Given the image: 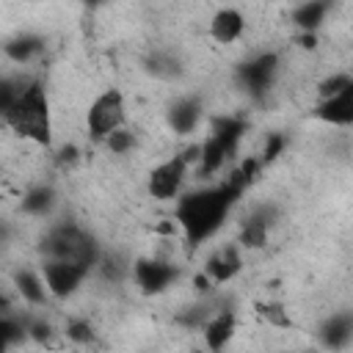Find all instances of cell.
<instances>
[{"instance_id":"6da1fadb","label":"cell","mask_w":353,"mask_h":353,"mask_svg":"<svg viewBox=\"0 0 353 353\" xmlns=\"http://www.w3.org/2000/svg\"><path fill=\"white\" fill-rule=\"evenodd\" d=\"M240 199H243V190L237 185H232L229 179H223L218 185H204L199 190L179 193L174 199L176 201L174 221L182 229L188 248H199L212 234H218Z\"/></svg>"},{"instance_id":"7a4b0ae2","label":"cell","mask_w":353,"mask_h":353,"mask_svg":"<svg viewBox=\"0 0 353 353\" xmlns=\"http://www.w3.org/2000/svg\"><path fill=\"white\" fill-rule=\"evenodd\" d=\"M11 132L19 138H28L39 146L52 143V116H50V97L44 91L41 80H28L22 97L14 102V108L0 119Z\"/></svg>"},{"instance_id":"3957f363","label":"cell","mask_w":353,"mask_h":353,"mask_svg":"<svg viewBox=\"0 0 353 353\" xmlns=\"http://www.w3.org/2000/svg\"><path fill=\"white\" fill-rule=\"evenodd\" d=\"M245 130H248V121L243 116H218V119H212L207 135L199 143V163H196L199 174L201 176L218 174L237 154V146H240Z\"/></svg>"},{"instance_id":"277c9868","label":"cell","mask_w":353,"mask_h":353,"mask_svg":"<svg viewBox=\"0 0 353 353\" xmlns=\"http://www.w3.org/2000/svg\"><path fill=\"white\" fill-rule=\"evenodd\" d=\"M39 251H41V259H77V262H88V265H97V259L102 254L94 234H88L74 221L52 223L41 234Z\"/></svg>"},{"instance_id":"5b68a950","label":"cell","mask_w":353,"mask_h":353,"mask_svg":"<svg viewBox=\"0 0 353 353\" xmlns=\"http://www.w3.org/2000/svg\"><path fill=\"white\" fill-rule=\"evenodd\" d=\"M199 163V143H190L185 152L171 154L168 160L157 163L146 176V193L154 201H171L182 193L190 165Z\"/></svg>"},{"instance_id":"8992f818","label":"cell","mask_w":353,"mask_h":353,"mask_svg":"<svg viewBox=\"0 0 353 353\" xmlns=\"http://www.w3.org/2000/svg\"><path fill=\"white\" fill-rule=\"evenodd\" d=\"M127 127V105H124V94L119 88H105L99 91L88 110H85V130H88V138L94 143H105L110 132Z\"/></svg>"},{"instance_id":"52a82bcc","label":"cell","mask_w":353,"mask_h":353,"mask_svg":"<svg viewBox=\"0 0 353 353\" xmlns=\"http://www.w3.org/2000/svg\"><path fill=\"white\" fill-rule=\"evenodd\" d=\"M279 69H281V55L273 50H265V52H256L234 66V83L248 99L259 102L273 88Z\"/></svg>"},{"instance_id":"ba28073f","label":"cell","mask_w":353,"mask_h":353,"mask_svg":"<svg viewBox=\"0 0 353 353\" xmlns=\"http://www.w3.org/2000/svg\"><path fill=\"white\" fill-rule=\"evenodd\" d=\"M91 270H94V265L77 262V259H41V265H39L41 281H44L50 298H55V301L72 298L83 287V281L91 276Z\"/></svg>"},{"instance_id":"9c48e42d","label":"cell","mask_w":353,"mask_h":353,"mask_svg":"<svg viewBox=\"0 0 353 353\" xmlns=\"http://www.w3.org/2000/svg\"><path fill=\"white\" fill-rule=\"evenodd\" d=\"M130 276L143 295H163L182 279V268L157 256H138L130 262Z\"/></svg>"},{"instance_id":"30bf717a","label":"cell","mask_w":353,"mask_h":353,"mask_svg":"<svg viewBox=\"0 0 353 353\" xmlns=\"http://www.w3.org/2000/svg\"><path fill=\"white\" fill-rule=\"evenodd\" d=\"M279 221V207L276 204H259L254 207L245 221L240 223V234H237V245L240 248H248V251H256V248H265L273 226Z\"/></svg>"},{"instance_id":"8fae6325","label":"cell","mask_w":353,"mask_h":353,"mask_svg":"<svg viewBox=\"0 0 353 353\" xmlns=\"http://www.w3.org/2000/svg\"><path fill=\"white\" fill-rule=\"evenodd\" d=\"M317 342L325 353H345L353 342V314L347 309L328 314L317 325Z\"/></svg>"},{"instance_id":"7c38bea8","label":"cell","mask_w":353,"mask_h":353,"mask_svg":"<svg viewBox=\"0 0 353 353\" xmlns=\"http://www.w3.org/2000/svg\"><path fill=\"white\" fill-rule=\"evenodd\" d=\"M204 116V99L199 94H182L176 97L165 110V124L176 135H190Z\"/></svg>"},{"instance_id":"4fadbf2b","label":"cell","mask_w":353,"mask_h":353,"mask_svg":"<svg viewBox=\"0 0 353 353\" xmlns=\"http://www.w3.org/2000/svg\"><path fill=\"white\" fill-rule=\"evenodd\" d=\"M237 334V312L232 306L226 309H215L207 323L201 325V339H204V350L207 353H221Z\"/></svg>"},{"instance_id":"5bb4252c","label":"cell","mask_w":353,"mask_h":353,"mask_svg":"<svg viewBox=\"0 0 353 353\" xmlns=\"http://www.w3.org/2000/svg\"><path fill=\"white\" fill-rule=\"evenodd\" d=\"M243 270V254L237 243H226L223 248H215L204 262V276L210 284H229Z\"/></svg>"},{"instance_id":"9a60e30c","label":"cell","mask_w":353,"mask_h":353,"mask_svg":"<svg viewBox=\"0 0 353 353\" xmlns=\"http://www.w3.org/2000/svg\"><path fill=\"white\" fill-rule=\"evenodd\" d=\"M312 116L323 124H331V127H350L353 124V85L336 97L317 99Z\"/></svg>"},{"instance_id":"2e32d148","label":"cell","mask_w":353,"mask_h":353,"mask_svg":"<svg viewBox=\"0 0 353 353\" xmlns=\"http://www.w3.org/2000/svg\"><path fill=\"white\" fill-rule=\"evenodd\" d=\"M245 33V17L234 6H223L210 17V39L215 44H234Z\"/></svg>"},{"instance_id":"e0dca14e","label":"cell","mask_w":353,"mask_h":353,"mask_svg":"<svg viewBox=\"0 0 353 353\" xmlns=\"http://www.w3.org/2000/svg\"><path fill=\"white\" fill-rule=\"evenodd\" d=\"M44 47H47V41L41 33H17L3 44V55L11 63L25 66V63H33L44 52Z\"/></svg>"},{"instance_id":"ac0fdd59","label":"cell","mask_w":353,"mask_h":353,"mask_svg":"<svg viewBox=\"0 0 353 353\" xmlns=\"http://www.w3.org/2000/svg\"><path fill=\"white\" fill-rule=\"evenodd\" d=\"M141 66H143V72L152 74L154 80H165V83L179 80V77L185 74L182 61H179L174 52H168V50H149V52L141 58Z\"/></svg>"},{"instance_id":"d6986e66","label":"cell","mask_w":353,"mask_h":353,"mask_svg":"<svg viewBox=\"0 0 353 353\" xmlns=\"http://www.w3.org/2000/svg\"><path fill=\"white\" fill-rule=\"evenodd\" d=\"M331 8H334L331 0H306V3H298L290 11V19L301 33H317Z\"/></svg>"},{"instance_id":"ffe728a7","label":"cell","mask_w":353,"mask_h":353,"mask_svg":"<svg viewBox=\"0 0 353 353\" xmlns=\"http://www.w3.org/2000/svg\"><path fill=\"white\" fill-rule=\"evenodd\" d=\"M55 204H58L55 188L47 185V182H41V185H33V188L22 196L19 210H22L25 215H33V218H47V215L55 210Z\"/></svg>"},{"instance_id":"44dd1931","label":"cell","mask_w":353,"mask_h":353,"mask_svg":"<svg viewBox=\"0 0 353 353\" xmlns=\"http://www.w3.org/2000/svg\"><path fill=\"white\" fill-rule=\"evenodd\" d=\"M14 287L17 292L22 295V301H28L30 306H44L50 301V292L41 281V273L39 270H30V268H19L14 273Z\"/></svg>"},{"instance_id":"7402d4cb","label":"cell","mask_w":353,"mask_h":353,"mask_svg":"<svg viewBox=\"0 0 353 353\" xmlns=\"http://www.w3.org/2000/svg\"><path fill=\"white\" fill-rule=\"evenodd\" d=\"M25 339H28L25 320H19L14 314H0V353H8L11 347H17Z\"/></svg>"},{"instance_id":"603a6c76","label":"cell","mask_w":353,"mask_h":353,"mask_svg":"<svg viewBox=\"0 0 353 353\" xmlns=\"http://www.w3.org/2000/svg\"><path fill=\"white\" fill-rule=\"evenodd\" d=\"M28 85V77H19V74H3L0 77V119L14 108V102L22 97Z\"/></svg>"},{"instance_id":"cb8c5ba5","label":"cell","mask_w":353,"mask_h":353,"mask_svg":"<svg viewBox=\"0 0 353 353\" xmlns=\"http://www.w3.org/2000/svg\"><path fill=\"white\" fill-rule=\"evenodd\" d=\"M350 85H353V74H350V72H334V74H328V77H323V80L317 83V97H320V99H328V97L342 94V91L350 88Z\"/></svg>"},{"instance_id":"d4e9b609","label":"cell","mask_w":353,"mask_h":353,"mask_svg":"<svg viewBox=\"0 0 353 353\" xmlns=\"http://www.w3.org/2000/svg\"><path fill=\"white\" fill-rule=\"evenodd\" d=\"M63 334H66V339H72L74 345H91V342L97 339L94 325H91L88 320H83V317H69L66 325H63Z\"/></svg>"},{"instance_id":"484cf974","label":"cell","mask_w":353,"mask_h":353,"mask_svg":"<svg viewBox=\"0 0 353 353\" xmlns=\"http://www.w3.org/2000/svg\"><path fill=\"white\" fill-rule=\"evenodd\" d=\"M94 268H99V273L105 279H110V281H119V279H124L130 273V265L124 259H119L116 254H99V259H97Z\"/></svg>"},{"instance_id":"4316f807","label":"cell","mask_w":353,"mask_h":353,"mask_svg":"<svg viewBox=\"0 0 353 353\" xmlns=\"http://www.w3.org/2000/svg\"><path fill=\"white\" fill-rule=\"evenodd\" d=\"M105 146H108L113 154H127V152H132V149L138 146V138H135V132H132L130 127H121V130H116V132L108 135Z\"/></svg>"},{"instance_id":"83f0119b","label":"cell","mask_w":353,"mask_h":353,"mask_svg":"<svg viewBox=\"0 0 353 353\" xmlns=\"http://www.w3.org/2000/svg\"><path fill=\"white\" fill-rule=\"evenodd\" d=\"M256 312H259V317H265L270 325H279V328H290V325H292L287 309L279 306V303H256Z\"/></svg>"},{"instance_id":"f1b7e54d","label":"cell","mask_w":353,"mask_h":353,"mask_svg":"<svg viewBox=\"0 0 353 353\" xmlns=\"http://www.w3.org/2000/svg\"><path fill=\"white\" fill-rule=\"evenodd\" d=\"M284 146H287L284 135L273 132V135H270V138L265 141V149H262V154L256 157V160H259V165H262V168H265V165H270V163H273V160H276V157L281 154V149H284Z\"/></svg>"},{"instance_id":"f546056e","label":"cell","mask_w":353,"mask_h":353,"mask_svg":"<svg viewBox=\"0 0 353 353\" xmlns=\"http://www.w3.org/2000/svg\"><path fill=\"white\" fill-rule=\"evenodd\" d=\"M25 334H28V339H33V342H39V345H44V342H50L52 339V325L50 323H44V320H25Z\"/></svg>"},{"instance_id":"4dcf8cb0","label":"cell","mask_w":353,"mask_h":353,"mask_svg":"<svg viewBox=\"0 0 353 353\" xmlns=\"http://www.w3.org/2000/svg\"><path fill=\"white\" fill-rule=\"evenodd\" d=\"M11 237H14V226L8 221H0V248H6L11 243Z\"/></svg>"},{"instance_id":"1f68e13d","label":"cell","mask_w":353,"mask_h":353,"mask_svg":"<svg viewBox=\"0 0 353 353\" xmlns=\"http://www.w3.org/2000/svg\"><path fill=\"white\" fill-rule=\"evenodd\" d=\"M0 314H11V301L0 292Z\"/></svg>"},{"instance_id":"d6a6232c","label":"cell","mask_w":353,"mask_h":353,"mask_svg":"<svg viewBox=\"0 0 353 353\" xmlns=\"http://www.w3.org/2000/svg\"><path fill=\"white\" fill-rule=\"evenodd\" d=\"M193 353H207V350H193Z\"/></svg>"}]
</instances>
